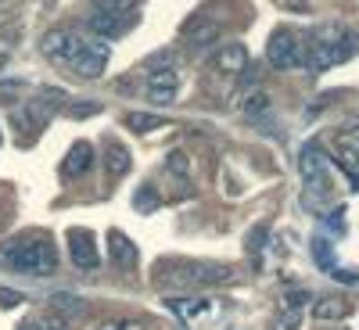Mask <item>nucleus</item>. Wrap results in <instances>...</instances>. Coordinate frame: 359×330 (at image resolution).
I'll list each match as a JSON object with an SVG mask.
<instances>
[{
	"instance_id": "10",
	"label": "nucleus",
	"mask_w": 359,
	"mask_h": 330,
	"mask_svg": "<svg viewBox=\"0 0 359 330\" xmlns=\"http://www.w3.org/2000/svg\"><path fill=\"white\" fill-rule=\"evenodd\" d=\"M334 155L338 165L345 169V176L352 179V187H359V130H345L334 140Z\"/></svg>"
},
{
	"instance_id": "1",
	"label": "nucleus",
	"mask_w": 359,
	"mask_h": 330,
	"mask_svg": "<svg viewBox=\"0 0 359 330\" xmlns=\"http://www.w3.org/2000/svg\"><path fill=\"white\" fill-rule=\"evenodd\" d=\"M355 54H359V33H352V29L338 22H323L306 36V65L313 72H327Z\"/></svg>"
},
{
	"instance_id": "23",
	"label": "nucleus",
	"mask_w": 359,
	"mask_h": 330,
	"mask_svg": "<svg viewBox=\"0 0 359 330\" xmlns=\"http://www.w3.org/2000/svg\"><path fill=\"white\" fill-rule=\"evenodd\" d=\"M133 205L140 208V212H151V208L158 205V194H155V187H151V184H144V187L137 191V198H133Z\"/></svg>"
},
{
	"instance_id": "3",
	"label": "nucleus",
	"mask_w": 359,
	"mask_h": 330,
	"mask_svg": "<svg viewBox=\"0 0 359 330\" xmlns=\"http://www.w3.org/2000/svg\"><path fill=\"white\" fill-rule=\"evenodd\" d=\"M0 262L18 269V273H54L57 266V252H54V241L43 233H22L15 237V241L0 245Z\"/></svg>"
},
{
	"instance_id": "20",
	"label": "nucleus",
	"mask_w": 359,
	"mask_h": 330,
	"mask_svg": "<svg viewBox=\"0 0 359 330\" xmlns=\"http://www.w3.org/2000/svg\"><path fill=\"white\" fill-rule=\"evenodd\" d=\"M162 123H165L162 115H147V111H130V115H126V126L137 130V133H151V130H158Z\"/></svg>"
},
{
	"instance_id": "18",
	"label": "nucleus",
	"mask_w": 359,
	"mask_h": 330,
	"mask_svg": "<svg viewBox=\"0 0 359 330\" xmlns=\"http://www.w3.org/2000/svg\"><path fill=\"white\" fill-rule=\"evenodd\" d=\"M313 316L316 319H345L348 316V302H341V298H320V302L313 305Z\"/></svg>"
},
{
	"instance_id": "25",
	"label": "nucleus",
	"mask_w": 359,
	"mask_h": 330,
	"mask_svg": "<svg viewBox=\"0 0 359 330\" xmlns=\"http://www.w3.org/2000/svg\"><path fill=\"white\" fill-rule=\"evenodd\" d=\"M169 172H172V176H180V179H187V176H191V165H187V158L180 155V151H172V155H169Z\"/></svg>"
},
{
	"instance_id": "8",
	"label": "nucleus",
	"mask_w": 359,
	"mask_h": 330,
	"mask_svg": "<svg viewBox=\"0 0 359 330\" xmlns=\"http://www.w3.org/2000/svg\"><path fill=\"white\" fill-rule=\"evenodd\" d=\"M147 101L151 104H172L176 94H180V76L172 65H155L151 72H147Z\"/></svg>"
},
{
	"instance_id": "28",
	"label": "nucleus",
	"mask_w": 359,
	"mask_h": 330,
	"mask_svg": "<svg viewBox=\"0 0 359 330\" xmlns=\"http://www.w3.org/2000/svg\"><path fill=\"white\" fill-rule=\"evenodd\" d=\"M0 305H4V309L25 305V294H18V291H8V287H0Z\"/></svg>"
},
{
	"instance_id": "16",
	"label": "nucleus",
	"mask_w": 359,
	"mask_h": 330,
	"mask_svg": "<svg viewBox=\"0 0 359 330\" xmlns=\"http://www.w3.org/2000/svg\"><path fill=\"white\" fill-rule=\"evenodd\" d=\"M130 151H126V144H118V140H104V169H108V176L111 179H118V176H126L130 172Z\"/></svg>"
},
{
	"instance_id": "5",
	"label": "nucleus",
	"mask_w": 359,
	"mask_h": 330,
	"mask_svg": "<svg viewBox=\"0 0 359 330\" xmlns=\"http://www.w3.org/2000/svg\"><path fill=\"white\" fill-rule=\"evenodd\" d=\"M108 57H111L108 40L90 36V33H79V43H76V50H72V57H69L65 69H72L79 79H101V72L108 69Z\"/></svg>"
},
{
	"instance_id": "31",
	"label": "nucleus",
	"mask_w": 359,
	"mask_h": 330,
	"mask_svg": "<svg viewBox=\"0 0 359 330\" xmlns=\"http://www.w3.org/2000/svg\"><path fill=\"white\" fill-rule=\"evenodd\" d=\"M334 280H341V284H355L359 277H355V273H348V269H334Z\"/></svg>"
},
{
	"instance_id": "6",
	"label": "nucleus",
	"mask_w": 359,
	"mask_h": 330,
	"mask_svg": "<svg viewBox=\"0 0 359 330\" xmlns=\"http://www.w3.org/2000/svg\"><path fill=\"white\" fill-rule=\"evenodd\" d=\"M266 62L277 72H291L298 65H306V43L294 36V29L280 25V29H273V36L266 43Z\"/></svg>"
},
{
	"instance_id": "27",
	"label": "nucleus",
	"mask_w": 359,
	"mask_h": 330,
	"mask_svg": "<svg viewBox=\"0 0 359 330\" xmlns=\"http://www.w3.org/2000/svg\"><path fill=\"white\" fill-rule=\"evenodd\" d=\"M97 111H101V104H94V101H76V104L69 108L72 118H90V115H97Z\"/></svg>"
},
{
	"instance_id": "17",
	"label": "nucleus",
	"mask_w": 359,
	"mask_h": 330,
	"mask_svg": "<svg viewBox=\"0 0 359 330\" xmlns=\"http://www.w3.org/2000/svg\"><path fill=\"white\" fill-rule=\"evenodd\" d=\"M165 305H169L180 319L191 323V319H198L201 312H208V305H212V302H205V298H169Z\"/></svg>"
},
{
	"instance_id": "4",
	"label": "nucleus",
	"mask_w": 359,
	"mask_h": 330,
	"mask_svg": "<svg viewBox=\"0 0 359 330\" xmlns=\"http://www.w3.org/2000/svg\"><path fill=\"white\" fill-rule=\"evenodd\" d=\"M298 169H302V179H306V208L313 212H323V205L334 198V187H331V165H327L320 144H306L302 155H298Z\"/></svg>"
},
{
	"instance_id": "13",
	"label": "nucleus",
	"mask_w": 359,
	"mask_h": 330,
	"mask_svg": "<svg viewBox=\"0 0 359 330\" xmlns=\"http://www.w3.org/2000/svg\"><path fill=\"white\" fill-rule=\"evenodd\" d=\"M184 43L187 47H194V50H205V47H212L216 40H219V22L216 18H205V15H198V18H191L187 25H184Z\"/></svg>"
},
{
	"instance_id": "19",
	"label": "nucleus",
	"mask_w": 359,
	"mask_h": 330,
	"mask_svg": "<svg viewBox=\"0 0 359 330\" xmlns=\"http://www.w3.org/2000/svg\"><path fill=\"white\" fill-rule=\"evenodd\" d=\"M50 312H57V316H83V298H76V294H50Z\"/></svg>"
},
{
	"instance_id": "22",
	"label": "nucleus",
	"mask_w": 359,
	"mask_h": 330,
	"mask_svg": "<svg viewBox=\"0 0 359 330\" xmlns=\"http://www.w3.org/2000/svg\"><path fill=\"white\" fill-rule=\"evenodd\" d=\"M137 0H94V11H108V15H133Z\"/></svg>"
},
{
	"instance_id": "12",
	"label": "nucleus",
	"mask_w": 359,
	"mask_h": 330,
	"mask_svg": "<svg viewBox=\"0 0 359 330\" xmlns=\"http://www.w3.org/2000/svg\"><path fill=\"white\" fill-rule=\"evenodd\" d=\"M69 255L79 269H97L101 266V255L94 248V233L90 230H76V226L69 230Z\"/></svg>"
},
{
	"instance_id": "11",
	"label": "nucleus",
	"mask_w": 359,
	"mask_h": 330,
	"mask_svg": "<svg viewBox=\"0 0 359 330\" xmlns=\"http://www.w3.org/2000/svg\"><path fill=\"white\" fill-rule=\"evenodd\" d=\"M130 25H133V15H108V11H94V15L86 18V33H90V36H101V40H115V36H123Z\"/></svg>"
},
{
	"instance_id": "21",
	"label": "nucleus",
	"mask_w": 359,
	"mask_h": 330,
	"mask_svg": "<svg viewBox=\"0 0 359 330\" xmlns=\"http://www.w3.org/2000/svg\"><path fill=\"white\" fill-rule=\"evenodd\" d=\"M245 115H248V118L269 115V94H266V90H255V94L245 97Z\"/></svg>"
},
{
	"instance_id": "2",
	"label": "nucleus",
	"mask_w": 359,
	"mask_h": 330,
	"mask_svg": "<svg viewBox=\"0 0 359 330\" xmlns=\"http://www.w3.org/2000/svg\"><path fill=\"white\" fill-rule=\"evenodd\" d=\"M233 269L219 262H191V259H158L155 262V277L169 291H198V287H212L230 280Z\"/></svg>"
},
{
	"instance_id": "15",
	"label": "nucleus",
	"mask_w": 359,
	"mask_h": 330,
	"mask_svg": "<svg viewBox=\"0 0 359 330\" xmlns=\"http://www.w3.org/2000/svg\"><path fill=\"white\" fill-rule=\"evenodd\" d=\"M108 259H111L115 266H123V269L137 266V248H133V241H130L126 233H118V230L108 233Z\"/></svg>"
},
{
	"instance_id": "29",
	"label": "nucleus",
	"mask_w": 359,
	"mask_h": 330,
	"mask_svg": "<svg viewBox=\"0 0 359 330\" xmlns=\"http://www.w3.org/2000/svg\"><path fill=\"white\" fill-rule=\"evenodd\" d=\"M294 326H298V309L287 305V309H284V319L277 323V330H294Z\"/></svg>"
},
{
	"instance_id": "9",
	"label": "nucleus",
	"mask_w": 359,
	"mask_h": 330,
	"mask_svg": "<svg viewBox=\"0 0 359 330\" xmlns=\"http://www.w3.org/2000/svg\"><path fill=\"white\" fill-rule=\"evenodd\" d=\"M208 69H212V76H245L248 72V50L245 43H223L216 54H212V62H208Z\"/></svg>"
},
{
	"instance_id": "24",
	"label": "nucleus",
	"mask_w": 359,
	"mask_h": 330,
	"mask_svg": "<svg viewBox=\"0 0 359 330\" xmlns=\"http://www.w3.org/2000/svg\"><path fill=\"white\" fill-rule=\"evenodd\" d=\"M33 330H69V319H65V316H57V312H47L43 319L33 323Z\"/></svg>"
},
{
	"instance_id": "14",
	"label": "nucleus",
	"mask_w": 359,
	"mask_h": 330,
	"mask_svg": "<svg viewBox=\"0 0 359 330\" xmlns=\"http://www.w3.org/2000/svg\"><path fill=\"white\" fill-rule=\"evenodd\" d=\"M90 165H94V147H90L86 140H79V144L69 147L65 165H62V176H65V179H79V176L90 172Z\"/></svg>"
},
{
	"instance_id": "30",
	"label": "nucleus",
	"mask_w": 359,
	"mask_h": 330,
	"mask_svg": "<svg viewBox=\"0 0 359 330\" xmlns=\"http://www.w3.org/2000/svg\"><path fill=\"white\" fill-rule=\"evenodd\" d=\"M262 237H266V226H255V233H248V252H262Z\"/></svg>"
},
{
	"instance_id": "7",
	"label": "nucleus",
	"mask_w": 359,
	"mask_h": 330,
	"mask_svg": "<svg viewBox=\"0 0 359 330\" xmlns=\"http://www.w3.org/2000/svg\"><path fill=\"white\" fill-rule=\"evenodd\" d=\"M62 101H69L65 97V90H40V97L36 101H29V104H22V111H15V126L22 130V133H36L43 123H47V118L54 115V108L57 104H62Z\"/></svg>"
},
{
	"instance_id": "26",
	"label": "nucleus",
	"mask_w": 359,
	"mask_h": 330,
	"mask_svg": "<svg viewBox=\"0 0 359 330\" xmlns=\"http://www.w3.org/2000/svg\"><path fill=\"white\" fill-rule=\"evenodd\" d=\"M313 255H316V262L323 269H334V255H331V245H327V241H316L313 245Z\"/></svg>"
}]
</instances>
